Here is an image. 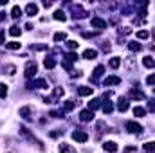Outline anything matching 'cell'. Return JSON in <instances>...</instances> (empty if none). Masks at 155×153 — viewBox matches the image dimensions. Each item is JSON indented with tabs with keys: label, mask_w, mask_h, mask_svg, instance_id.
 I'll list each match as a JSON object with an SVG mask.
<instances>
[{
	"label": "cell",
	"mask_w": 155,
	"mask_h": 153,
	"mask_svg": "<svg viewBox=\"0 0 155 153\" xmlns=\"http://www.w3.org/2000/svg\"><path fill=\"white\" fill-rule=\"evenodd\" d=\"M47 49V45H33V50H43Z\"/></svg>",
	"instance_id": "obj_40"
},
{
	"label": "cell",
	"mask_w": 155,
	"mask_h": 153,
	"mask_svg": "<svg viewBox=\"0 0 155 153\" xmlns=\"http://www.w3.org/2000/svg\"><path fill=\"white\" fill-rule=\"evenodd\" d=\"M0 43L5 45V33H4V31H0Z\"/></svg>",
	"instance_id": "obj_41"
},
{
	"label": "cell",
	"mask_w": 155,
	"mask_h": 153,
	"mask_svg": "<svg viewBox=\"0 0 155 153\" xmlns=\"http://www.w3.org/2000/svg\"><path fill=\"white\" fill-rule=\"evenodd\" d=\"M90 24H92V27H96V29H107V25H108V24H107V20H101V18H97V16H96V18H92V20H90Z\"/></svg>",
	"instance_id": "obj_5"
},
{
	"label": "cell",
	"mask_w": 155,
	"mask_h": 153,
	"mask_svg": "<svg viewBox=\"0 0 155 153\" xmlns=\"http://www.w3.org/2000/svg\"><path fill=\"white\" fill-rule=\"evenodd\" d=\"M101 47H103V50H105V52H108V50H110V45H108V43H103Z\"/></svg>",
	"instance_id": "obj_43"
},
{
	"label": "cell",
	"mask_w": 155,
	"mask_h": 153,
	"mask_svg": "<svg viewBox=\"0 0 155 153\" xmlns=\"http://www.w3.org/2000/svg\"><path fill=\"white\" fill-rule=\"evenodd\" d=\"M9 34H11V36H20V27H18V25H13V27L9 29Z\"/></svg>",
	"instance_id": "obj_30"
},
{
	"label": "cell",
	"mask_w": 155,
	"mask_h": 153,
	"mask_svg": "<svg viewBox=\"0 0 155 153\" xmlns=\"http://www.w3.org/2000/svg\"><path fill=\"white\" fill-rule=\"evenodd\" d=\"M54 20H58V22H65V20H67V15H65L61 9H58V11L54 13Z\"/></svg>",
	"instance_id": "obj_17"
},
{
	"label": "cell",
	"mask_w": 155,
	"mask_h": 153,
	"mask_svg": "<svg viewBox=\"0 0 155 153\" xmlns=\"http://www.w3.org/2000/svg\"><path fill=\"white\" fill-rule=\"evenodd\" d=\"M36 70H38L36 63H35V61H27V65H25V76L27 77H35L36 76Z\"/></svg>",
	"instance_id": "obj_2"
},
{
	"label": "cell",
	"mask_w": 155,
	"mask_h": 153,
	"mask_svg": "<svg viewBox=\"0 0 155 153\" xmlns=\"http://www.w3.org/2000/svg\"><path fill=\"white\" fill-rule=\"evenodd\" d=\"M121 33H123V34H130V33H132V29H130V27H123V31H121Z\"/></svg>",
	"instance_id": "obj_42"
},
{
	"label": "cell",
	"mask_w": 155,
	"mask_h": 153,
	"mask_svg": "<svg viewBox=\"0 0 155 153\" xmlns=\"http://www.w3.org/2000/svg\"><path fill=\"white\" fill-rule=\"evenodd\" d=\"M128 49H130V50H134V52H139V50L143 49V45H141V43H137V41H130V43H128Z\"/></svg>",
	"instance_id": "obj_20"
},
{
	"label": "cell",
	"mask_w": 155,
	"mask_h": 153,
	"mask_svg": "<svg viewBox=\"0 0 155 153\" xmlns=\"http://www.w3.org/2000/svg\"><path fill=\"white\" fill-rule=\"evenodd\" d=\"M25 13H27L29 16H35V15L38 13V5H36V4H33V2H31V4H27V5H25Z\"/></svg>",
	"instance_id": "obj_9"
},
{
	"label": "cell",
	"mask_w": 155,
	"mask_h": 153,
	"mask_svg": "<svg viewBox=\"0 0 155 153\" xmlns=\"http://www.w3.org/2000/svg\"><path fill=\"white\" fill-rule=\"evenodd\" d=\"M43 65H45V69H54V65H56V61H54L52 58H45V61H43Z\"/></svg>",
	"instance_id": "obj_28"
},
{
	"label": "cell",
	"mask_w": 155,
	"mask_h": 153,
	"mask_svg": "<svg viewBox=\"0 0 155 153\" xmlns=\"http://www.w3.org/2000/svg\"><path fill=\"white\" fill-rule=\"evenodd\" d=\"M119 65H121V58H112V60H110V67H112V69H117Z\"/></svg>",
	"instance_id": "obj_31"
},
{
	"label": "cell",
	"mask_w": 155,
	"mask_h": 153,
	"mask_svg": "<svg viewBox=\"0 0 155 153\" xmlns=\"http://www.w3.org/2000/svg\"><path fill=\"white\" fill-rule=\"evenodd\" d=\"M103 112H105V114H112V112H114V105H112L110 101H107V103L103 105Z\"/></svg>",
	"instance_id": "obj_26"
},
{
	"label": "cell",
	"mask_w": 155,
	"mask_h": 153,
	"mask_svg": "<svg viewBox=\"0 0 155 153\" xmlns=\"http://www.w3.org/2000/svg\"><path fill=\"white\" fill-rule=\"evenodd\" d=\"M20 117H22V119H25V121H29V119H31V108H29V106L20 108Z\"/></svg>",
	"instance_id": "obj_16"
},
{
	"label": "cell",
	"mask_w": 155,
	"mask_h": 153,
	"mask_svg": "<svg viewBox=\"0 0 155 153\" xmlns=\"http://www.w3.org/2000/svg\"><path fill=\"white\" fill-rule=\"evenodd\" d=\"M134 115L135 117H144L146 115V110L143 106H134Z\"/></svg>",
	"instance_id": "obj_21"
},
{
	"label": "cell",
	"mask_w": 155,
	"mask_h": 153,
	"mask_svg": "<svg viewBox=\"0 0 155 153\" xmlns=\"http://www.w3.org/2000/svg\"><path fill=\"white\" fill-rule=\"evenodd\" d=\"M74 108H76V101L69 99V101H65V103H63V108H61V110H63V112H72Z\"/></svg>",
	"instance_id": "obj_12"
},
{
	"label": "cell",
	"mask_w": 155,
	"mask_h": 153,
	"mask_svg": "<svg viewBox=\"0 0 155 153\" xmlns=\"http://www.w3.org/2000/svg\"><path fill=\"white\" fill-rule=\"evenodd\" d=\"M99 106H101V101H99V99H92V101L88 103V110H90V112H94V110H97Z\"/></svg>",
	"instance_id": "obj_19"
},
{
	"label": "cell",
	"mask_w": 155,
	"mask_h": 153,
	"mask_svg": "<svg viewBox=\"0 0 155 153\" xmlns=\"http://www.w3.org/2000/svg\"><path fill=\"white\" fill-rule=\"evenodd\" d=\"M60 135H61V132H52V133H51L52 139H56V137H60Z\"/></svg>",
	"instance_id": "obj_44"
},
{
	"label": "cell",
	"mask_w": 155,
	"mask_h": 153,
	"mask_svg": "<svg viewBox=\"0 0 155 153\" xmlns=\"http://www.w3.org/2000/svg\"><path fill=\"white\" fill-rule=\"evenodd\" d=\"M153 92H155V90H153Z\"/></svg>",
	"instance_id": "obj_49"
},
{
	"label": "cell",
	"mask_w": 155,
	"mask_h": 153,
	"mask_svg": "<svg viewBox=\"0 0 155 153\" xmlns=\"http://www.w3.org/2000/svg\"><path fill=\"white\" fill-rule=\"evenodd\" d=\"M92 92H94V88H92V86H79V88H78V94H79V96H83V97L92 96Z\"/></svg>",
	"instance_id": "obj_11"
},
{
	"label": "cell",
	"mask_w": 155,
	"mask_h": 153,
	"mask_svg": "<svg viewBox=\"0 0 155 153\" xmlns=\"http://www.w3.org/2000/svg\"><path fill=\"white\" fill-rule=\"evenodd\" d=\"M20 45H22V43H18V41H9V43H5V49H9V50H18Z\"/></svg>",
	"instance_id": "obj_23"
},
{
	"label": "cell",
	"mask_w": 155,
	"mask_h": 153,
	"mask_svg": "<svg viewBox=\"0 0 155 153\" xmlns=\"http://www.w3.org/2000/svg\"><path fill=\"white\" fill-rule=\"evenodd\" d=\"M121 83V77L117 76H108L105 79V86H110V85H119Z\"/></svg>",
	"instance_id": "obj_14"
},
{
	"label": "cell",
	"mask_w": 155,
	"mask_h": 153,
	"mask_svg": "<svg viewBox=\"0 0 155 153\" xmlns=\"http://www.w3.org/2000/svg\"><path fill=\"white\" fill-rule=\"evenodd\" d=\"M83 58H85V60H96V58H97V50H96V49H87V50L83 52Z\"/></svg>",
	"instance_id": "obj_10"
},
{
	"label": "cell",
	"mask_w": 155,
	"mask_h": 153,
	"mask_svg": "<svg viewBox=\"0 0 155 153\" xmlns=\"http://www.w3.org/2000/svg\"><path fill=\"white\" fill-rule=\"evenodd\" d=\"M152 38L155 40V29H153V31H152Z\"/></svg>",
	"instance_id": "obj_48"
},
{
	"label": "cell",
	"mask_w": 155,
	"mask_h": 153,
	"mask_svg": "<svg viewBox=\"0 0 155 153\" xmlns=\"http://www.w3.org/2000/svg\"><path fill=\"white\" fill-rule=\"evenodd\" d=\"M4 18H5V13H0V22H2Z\"/></svg>",
	"instance_id": "obj_47"
},
{
	"label": "cell",
	"mask_w": 155,
	"mask_h": 153,
	"mask_svg": "<svg viewBox=\"0 0 155 153\" xmlns=\"http://www.w3.org/2000/svg\"><path fill=\"white\" fill-rule=\"evenodd\" d=\"M11 16H13V18H20V16H22V9H20V5H15V7H13Z\"/></svg>",
	"instance_id": "obj_25"
},
{
	"label": "cell",
	"mask_w": 155,
	"mask_h": 153,
	"mask_svg": "<svg viewBox=\"0 0 155 153\" xmlns=\"http://www.w3.org/2000/svg\"><path fill=\"white\" fill-rule=\"evenodd\" d=\"M60 153H76V150H74L71 144H67V142H61V144H60Z\"/></svg>",
	"instance_id": "obj_13"
},
{
	"label": "cell",
	"mask_w": 155,
	"mask_h": 153,
	"mask_svg": "<svg viewBox=\"0 0 155 153\" xmlns=\"http://www.w3.org/2000/svg\"><path fill=\"white\" fill-rule=\"evenodd\" d=\"M103 150H105V151H108V153H116L119 148H117V144L114 142V141H108V142H105V144H103Z\"/></svg>",
	"instance_id": "obj_8"
},
{
	"label": "cell",
	"mask_w": 155,
	"mask_h": 153,
	"mask_svg": "<svg viewBox=\"0 0 155 153\" xmlns=\"http://www.w3.org/2000/svg\"><path fill=\"white\" fill-rule=\"evenodd\" d=\"M51 5H52V2H47V0L43 2V7H51Z\"/></svg>",
	"instance_id": "obj_46"
},
{
	"label": "cell",
	"mask_w": 155,
	"mask_h": 153,
	"mask_svg": "<svg viewBox=\"0 0 155 153\" xmlns=\"http://www.w3.org/2000/svg\"><path fill=\"white\" fill-rule=\"evenodd\" d=\"M126 130H128L130 133H135V135H139V133L143 132V126H141L139 122H135V121H128V122H126Z\"/></svg>",
	"instance_id": "obj_1"
},
{
	"label": "cell",
	"mask_w": 155,
	"mask_h": 153,
	"mask_svg": "<svg viewBox=\"0 0 155 153\" xmlns=\"http://www.w3.org/2000/svg\"><path fill=\"white\" fill-rule=\"evenodd\" d=\"M130 97H132V99H144V94H143L141 90H135V88H134V90H130Z\"/></svg>",
	"instance_id": "obj_18"
},
{
	"label": "cell",
	"mask_w": 155,
	"mask_h": 153,
	"mask_svg": "<svg viewBox=\"0 0 155 153\" xmlns=\"http://www.w3.org/2000/svg\"><path fill=\"white\" fill-rule=\"evenodd\" d=\"M103 72H105V67H103V65L96 67V70H94V74H92V77H90V81H92V83H97V79L103 76Z\"/></svg>",
	"instance_id": "obj_6"
},
{
	"label": "cell",
	"mask_w": 155,
	"mask_h": 153,
	"mask_svg": "<svg viewBox=\"0 0 155 153\" xmlns=\"http://www.w3.org/2000/svg\"><path fill=\"white\" fill-rule=\"evenodd\" d=\"M7 96V86L4 83H0V97H5Z\"/></svg>",
	"instance_id": "obj_33"
},
{
	"label": "cell",
	"mask_w": 155,
	"mask_h": 153,
	"mask_svg": "<svg viewBox=\"0 0 155 153\" xmlns=\"http://www.w3.org/2000/svg\"><path fill=\"white\" fill-rule=\"evenodd\" d=\"M71 7H72V13H74L72 16H74V18H85V16L88 15L87 11H83V9H81V5H76V4H72Z\"/></svg>",
	"instance_id": "obj_4"
},
{
	"label": "cell",
	"mask_w": 155,
	"mask_h": 153,
	"mask_svg": "<svg viewBox=\"0 0 155 153\" xmlns=\"http://www.w3.org/2000/svg\"><path fill=\"white\" fill-rule=\"evenodd\" d=\"M117 110H119V112H126V110H128V101H126L124 97H121V99L117 101Z\"/></svg>",
	"instance_id": "obj_15"
},
{
	"label": "cell",
	"mask_w": 155,
	"mask_h": 153,
	"mask_svg": "<svg viewBox=\"0 0 155 153\" xmlns=\"http://www.w3.org/2000/svg\"><path fill=\"white\" fill-rule=\"evenodd\" d=\"M33 85H35V86H38V88H49L47 81H45V79H41V77L36 79V81H33Z\"/></svg>",
	"instance_id": "obj_22"
},
{
	"label": "cell",
	"mask_w": 155,
	"mask_h": 153,
	"mask_svg": "<svg viewBox=\"0 0 155 153\" xmlns=\"http://www.w3.org/2000/svg\"><path fill=\"white\" fill-rule=\"evenodd\" d=\"M63 92H65V90H63V86H56V88L52 90V99L61 97V96H63Z\"/></svg>",
	"instance_id": "obj_24"
},
{
	"label": "cell",
	"mask_w": 155,
	"mask_h": 153,
	"mask_svg": "<svg viewBox=\"0 0 155 153\" xmlns=\"http://www.w3.org/2000/svg\"><path fill=\"white\" fill-rule=\"evenodd\" d=\"M148 108H150V110H155V103H153V101H150V103H148Z\"/></svg>",
	"instance_id": "obj_45"
},
{
	"label": "cell",
	"mask_w": 155,
	"mask_h": 153,
	"mask_svg": "<svg viewBox=\"0 0 155 153\" xmlns=\"http://www.w3.org/2000/svg\"><path fill=\"white\" fill-rule=\"evenodd\" d=\"M143 63H144V67H148V69H152V67H155V61H153V58H144L143 60Z\"/></svg>",
	"instance_id": "obj_29"
},
{
	"label": "cell",
	"mask_w": 155,
	"mask_h": 153,
	"mask_svg": "<svg viewBox=\"0 0 155 153\" xmlns=\"http://www.w3.org/2000/svg\"><path fill=\"white\" fill-rule=\"evenodd\" d=\"M146 83L148 85H155V74H150V76L146 77Z\"/></svg>",
	"instance_id": "obj_37"
},
{
	"label": "cell",
	"mask_w": 155,
	"mask_h": 153,
	"mask_svg": "<svg viewBox=\"0 0 155 153\" xmlns=\"http://www.w3.org/2000/svg\"><path fill=\"white\" fill-rule=\"evenodd\" d=\"M92 119H94V112H90V110H83L79 114V121H83V122H88Z\"/></svg>",
	"instance_id": "obj_7"
},
{
	"label": "cell",
	"mask_w": 155,
	"mask_h": 153,
	"mask_svg": "<svg viewBox=\"0 0 155 153\" xmlns=\"http://www.w3.org/2000/svg\"><path fill=\"white\" fill-rule=\"evenodd\" d=\"M144 151H146V153H155V142H153V141L144 144Z\"/></svg>",
	"instance_id": "obj_27"
},
{
	"label": "cell",
	"mask_w": 155,
	"mask_h": 153,
	"mask_svg": "<svg viewBox=\"0 0 155 153\" xmlns=\"http://www.w3.org/2000/svg\"><path fill=\"white\" fill-rule=\"evenodd\" d=\"M63 114H65L63 110H61V112H58V110H54V112H51V115H52V117H56V119H58V117H63Z\"/></svg>",
	"instance_id": "obj_38"
},
{
	"label": "cell",
	"mask_w": 155,
	"mask_h": 153,
	"mask_svg": "<svg viewBox=\"0 0 155 153\" xmlns=\"http://www.w3.org/2000/svg\"><path fill=\"white\" fill-rule=\"evenodd\" d=\"M72 139L78 141V142H87L88 141V135L85 132H81V130H76V132H72Z\"/></svg>",
	"instance_id": "obj_3"
},
{
	"label": "cell",
	"mask_w": 155,
	"mask_h": 153,
	"mask_svg": "<svg viewBox=\"0 0 155 153\" xmlns=\"http://www.w3.org/2000/svg\"><path fill=\"white\" fill-rule=\"evenodd\" d=\"M63 40H67V34L65 33H56L54 34V41H63Z\"/></svg>",
	"instance_id": "obj_32"
},
{
	"label": "cell",
	"mask_w": 155,
	"mask_h": 153,
	"mask_svg": "<svg viewBox=\"0 0 155 153\" xmlns=\"http://www.w3.org/2000/svg\"><path fill=\"white\" fill-rule=\"evenodd\" d=\"M67 60H69L71 63H72V61H76V60H78V54H74V52H69V54H67Z\"/></svg>",
	"instance_id": "obj_36"
},
{
	"label": "cell",
	"mask_w": 155,
	"mask_h": 153,
	"mask_svg": "<svg viewBox=\"0 0 155 153\" xmlns=\"http://www.w3.org/2000/svg\"><path fill=\"white\" fill-rule=\"evenodd\" d=\"M148 36H150L148 31H139V33H137V38L139 40H144V38H148Z\"/></svg>",
	"instance_id": "obj_34"
},
{
	"label": "cell",
	"mask_w": 155,
	"mask_h": 153,
	"mask_svg": "<svg viewBox=\"0 0 155 153\" xmlns=\"http://www.w3.org/2000/svg\"><path fill=\"white\" fill-rule=\"evenodd\" d=\"M105 126H107V124H105L103 121H99V122H97V132H105Z\"/></svg>",
	"instance_id": "obj_39"
},
{
	"label": "cell",
	"mask_w": 155,
	"mask_h": 153,
	"mask_svg": "<svg viewBox=\"0 0 155 153\" xmlns=\"http://www.w3.org/2000/svg\"><path fill=\"white\" fill-rule=\"evenodd\" d=\"M67 47H69V49H76L78 41H76V40H69V41H67Z\"/></svg>",
	"instance_id": "obj_35"
}]
</instances>
